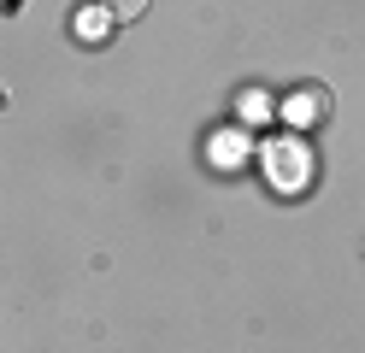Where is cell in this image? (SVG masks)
I'll use <instances>...</instances> for the list:
<instances>
[{
	"label": "cell",
	"instance_id": "cell-1",
	"mask_svg": "<svg viewBox=\"0 0 365 353\" xmlns=\"http://www.w3.org/2000/svg\"><path fill=\"white\" fill-rule=\"evenodd\" d=\"M265 177L294 195V188H307V183H312V153H307L294 135H289V141H271V148H265Z\"/></svg>",
	"mask_w": 365,
	"mask_h": 353
},
{
	"label": "cell",
	"instance_id": "cell-4",
	"mask_svg": "<svg viewBox=\"0 0 365 353\" xmlns=\"http://www.w3.org/2000/svg\"><path fill=\"white\" fill-rule=\"evenodd\" d=\"M101 6H106L112 18H135V12H148V0H101Z\"/></svg>",
	"mask_w": 365,
	"mask_h": 353
},
{
	"label": "cell",
	"instance_id": "cell-3",
	"mask_svg": "<svg viewBox=\"0 0 365 353\" xmlns=\"http://www.w3.org/2000/svg\"><path fill=\"white\" fill-rule=\"evenodd\" d=\"M71 30H77V41H106V30H112V12H106V6H77Z\"/></svg>",
	"mask_w": 365,
	"mask_h": 353
},
{
	"label": "cell",
	"instance_id": "cell-2",
	"mask_svg": "<svg viewBox=\"0 0 365 353\" xmlns=\"http://www.w3.org/2000/svg\"><path fill=\"white\" fill-rule=\"evenodd\" d=\"M324 106H330V94H324V88H301V94H289L283 118H289V124H312V118L324 112Z\"/></svg>",
	"mask_w": 365,
	"mask_h": 353
},
{
	"label": "cell",
	"instance_id": "cell-5",
	"mask_svg": "<svg viewBox=\"0 0 365 353\" xmlns=\"http://www.w3.org/2000/svg\"><path fill=\"white\" fill-rule=\"evenodd\" d=\"M18 6H24V0H6V18H12V12H18Z\"/></svg>",
	"mask_w": 365,
	"mask_h": 353
}]
</instances>
